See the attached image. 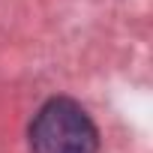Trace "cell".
I'll list each match as a JSON object with an SVG mask.
<instances>
[{"label":"cell","mask_w":153,"mask_h":153,"mask_svg":"<svg viewBox=\"0 0 153 153\" xmlns=\"http://www.w3.org/2000/svg\"><path fill=\"white\" fill-rule=\"evenodd\" d=\"M33 153H96L99 132L87 111L72 99H51L30 123Z\"/></svg>","instance_id":"obj_1"}]
</instances>
